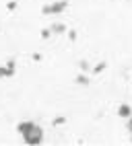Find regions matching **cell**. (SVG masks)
I'll list each match as a JSON object with an SVG mask.
<instances>
[{"label": "cell", "mask_w": 132, "mask_h": 146, "mask_svg": "<svg viewBox=\"0 0 132 146\" xmlns=\"http://www.w3.org/2000/svg\"><path fill=\"white\" fill-rule=\"evenodd\" d=\"M17 132L21 134V138L27 146H39L43 142V128L37 125L35 121H19Z\"/></svg>", "instance_id": "obj_1"}, {"label": "cell", "mask_w": 132, "mask_h": 146, "mask_svg": "<svg viewBox=\"0 0 132 146\" xmlns=\"http://www.w3.org/2000/svg\"><path fill=\"white\" fill-rule=\"evenodd\" d=\"M68 8V0H56L52 4H45L41 8V15H60Z\"/></svg>", "instance_id": "obj_2"}, {"label": "cell", "mask_w": 132, "mask_h": 146, "mask_svg": "<svg viewBox=\"0 0 132 146\" xmlns=\"http://www.w3.org/2000/svg\"><path fill=\"white\" fill-rule=\"evenodd\" d=\"M4 66H6V78H11V76L17 74V60H15V58H11Z\"/></svg>", "instance_id": "obj_3"}, {"label": "cell", "mask_w": 132, "mask_h": 146, "mask_svg": "<svg viewBox=\"0 0 132 146\" xmlns=\"http://www.w3.org/2000/svg\"><path fill=\"white\" fill-rule=\"evenodd\" d=\"M118 115H120V117H124V119H128V117H132V107L130 105H120L118 107Z\"/></svg>", "instance_id": "obj_4"}, {"label": "cell", "mask_w": 132, "mask_h": 146, "mask_svg": "<svg viewBox=\"0 0 132 146\" xmlns=\"http://www.w3.org/2000/svg\"><path fill=\"white\" fill-rule=\"evenodd\" d=\"M50 29H52V35H62V33H66V25H64V23H54Z\"/></svg>", "instance_id": "obj_5"}, {"label": "cell", "mask_w": 132, "mask_h": 146, "mask_svg": "<svg viewBox=\"0 0 132 146\" xmlns=\"http://www.w3.org/2000/svg\"><path fill=\"white\" fill-rule=\"evenodd\" d=\"M105 68H107V64H105V62H101V64H97V66L91 70V74H99V72H103V70H105Z\"/></svg>", "instance_id": "obj_6"}, {"label": "cell", "mask_w": 132, "mask_h": 146, "mask_svg": "<svg viewBox=\"0 0 132 146\" xmlns=\"http://www.w3.org/2000/svg\"><path fill=\"white\" fill-rule=\"evenodd\" d=\"M77 84H83V86H87V84H89V76H85V74H79V76H77Z\"/></svg>", "instance_id": "obj_7"}, {"label": "cell", "mask_w": 132, "mask_h": 146, "mask_svg": "<svg viewBox=\"0 0 132 146\" xmlns=\"http://www.w3.org/2000/svg\"><path fill=\"white\" fill-rule=\"evenodd\" d=\"M62 123H66V117H64V115H58V117H54V121H52V125H56V128L62 125Z\"/></svg>", "instance_id": "obj_8"}, {"label": "cell", "mask_w": 132, "mask_h": 146, "mask_svg": "<svg viewBox=\"0 0 132 146\" xmlns=\"http://www.w3.org/2000/svg\"><path fill=\"white\" fill-rule=\"evenodd\" d=\"M79 66H81V70H83V72H91V66H89V62H87V60H81V62H79Z\"/></svg>", "instance_id": "obj_9"}, {"label": "cell", "mask_w": 132, "mask_h": 146, "mask_svg": "<svg viewBox=\"0 0 132 146\" xmlns=\"http://www.w3.org/2000/svg\"><path fill=\"white\" fill-rule=\"evenodd\" d=\"M52 35V29L48 27V29H43V31H41V37H43V39H48V37Z\"/></svg>", "instance_id": "obj_10"}, {"label": "cell", "mask_w": 132, "mask_h": 146, "mask_svg": "<svg viewBox=\"0 0 132 146\" xmlns=\"http://www.w3.org/2000/svg\"><path fill=\"white\" fill-rule=\"evenodd\" d=\"M15 8H17V2H15V0H11V2L6 4V11H15Z\"/></svg>", "instance_id": "obj_11"}, {"label": "cell", "mask_w": 132, "mask_h": 146, "mask_svg": "<svg viewBox=\"0 0 132 146\" xmlns=\"http://www.w3.org/2000/svg\"><path fill=\"white\" fill-rule=\"evenodd\" d=\"M6 78V66H0V80Z\"/></svg>", "instance_id": "obj_12"}, {"label": "cell", "mask_w": 132, "mask_h": 146, "mask_svg": "<svg viewBox=\"0 0 132 146\" xmlns=\"http://www.w3.org/2000/svg\"><path fill=\"white\" fill-rule=\"evenodd\" d=\"M68 39H70V41L77 39V31H68Z\"/></svg>", "instance_id": "obj_13"}, {"label": "cell", "mask_w": 132, "mask_h": 146, "mask_svg": "<svg viewBox=\"0 0 132 146\" xmlns=\"http://www.w3.org/2000/svg\"><path fill=\"white\" fill-rule=\"evenodd\" d=\"M128 132H130V138H132V117H128Z\"/></svg>", "instance_id": "obj_14"}]
</instances>
